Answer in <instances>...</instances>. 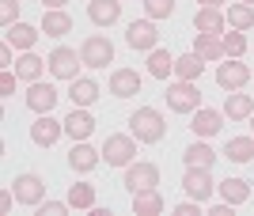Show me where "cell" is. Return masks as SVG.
<instances>
[{
  "instance_id": "obj_1",
  "label": "cell",
  "mask_w": 254,
  "mask_h": 216,
  "mask_svg": "<svg viewBox=\"0 0 254 216\" xmlns=\"http://www.w3.org/2000/svg\"><path fill=\"white\" fill-rule=\"evenodd\" d=\"M129 129H133V137L140 144H156V141H163L167 125H163V114L156 107H140V110L129 114Z\"/></svg>"
},
{
  "instance_id": "obj_2",
  "label": "cell",
  "mask_w": 254,
  "mask_h": 216,
  "mask_svg": "<svg viewBox=\"0 0 254 216\" xmlns=\"http://www.w3.org/2000/svg\"><path fill=\"white\" fill-rule=\"evenodd\" d=\"M80 57H84L87 68H106L114 61V42L106 34H87L84 46H80Z\"/></svg>"
},
{
  "instance_id": "obj_3",
  "label": "cell",
  "mask_w": 254,
  "mask_h": 216,
  "mask_svg": "<svg viewBox=\"0 0 254 216\" xmlns=\"http://www.w3.org/2000/svg\"><path fill=\"white\" fill-rule=\"evenodd\" d=\"M167 107L179 110V114H193V110L201 107V91L193 80H179V84L167 87Z\"/></svg>"
},
{
  "instance_id": "obj_4",
  "label": "cell",
  "mask_w": 254,
  "mask_h": 216,
  "mask_svg": "<svg viewBox=\"0 0 254 216\" xmlns=\"http://www.w3.org/2000/svg\"><path fill=\"white\" fill-rule=\"evenodd\" d=\"M133 156H137V144H133V137H122V133L106 137V144H103V160H106V167H129V163H133Z\"/></svg>"
},
{
  "instance_id": "obj_5",
  "label": "cell",
  "mask_w": 254,
  "mask_h": 216,
  "mask_svg": "<svg viewBox=\"0 0 254 216\" xmlns=\"http://www.w3.org/2000/svg\"><path fill=\"white\" fill-rule=\"evenodd\" d=\"M80 65H84V57H76V50H68V46H57L50 54V72L57 80H76Z\"/></svg>"
},
{
  "instance_id": "obj_6",
  "label": "cell",
  "mask_w": 254,
  "mask_h": 216,
  "mask_svg": "<svg viewBox=\"0 0 254 216\" xmlns=\"http://www.w3.org/2000/svg\"><path fill=\"white\" fill-rule=\"evenodd\" d=\"M159 186V167L156 163H129L126 167V190L137 194V190H152Z\"/></svg>"
},
{
  "instance_id": "obj_7",
  "label": "cell",
  "mask_w": 254,
  "mask_h": 216,
  "mask_svg": "<svg viewBox=\"0 0 254 216\" xmlns=\"http://www.w3.org/2000/svg\"><path fill=\"white\" fill-rule=\"evenodd\" d=\"M247 80H251V68L239 65V57H224V65L216 68V84L224 91H239V87H247Z\"/></svg>"
},
{
  "instance_id": "obj_8",
  "label": "cell",
  "mask_w": 254,
  "mask_h": 216,
  "mask_svg": "<svg viewBox=\"0 0 254 216\" xmlns=\"http://www.w3.org/2000/svg\"><path fill=\"white\" fill-rule=\"evenodd\" d=\"M11 190H15V201H19V205H42L46 201V182L38 174H19V178L11 182Z\"/></svg>"
},
{
  "instance_id": "obj_9",
  "label": "cell",
  "mask_w": 254,
  "mask_h": 216,
  "mask_svg": "<svg viewBox=\"0 0 254 216\" xmlns=\"http://www.w3.org/2000/svg\"><path fill=\"white\" fill-rule=\"evenodd\" d=\"M182 190L193 197V201H209L212 197V178H209V167H186V178H182Z\"/></svg>"
},
{
  "instance_id": "obj_10",
  "label": "cell",
  "mask_w": 254,
  "mask_h": 216,
  "mask_svg": "<svg viewBox=\"0 0 254 216\" xmlns=\"http://www.w3.org/2000/svg\"><path fill=\"white\" fill-rule=\"evenodd\" d=\"M110 95L114 99L140 95V72L137 68H114V72H110Z\"/></svg>"
},
{
  "instance_id": "obj_11",
  "label": "cell",
  "mask_w": 254,
  "mask_h": 216,
  "mask_svg": "<svg viewBox=\"0 0 254 216\" xmlns=\"http://www.w3.org/2000/svg\"><path fill=\"white\" fill-rule=\"evenodd\" d=\"M57 87L53 84H42V80H34L31 84V91H27V107L34 110V114H50L53 107H57Z\"/></svg>"
},
{
  "instance_id": "obj_12",
  "label": "cell",
  "mask_w": 254,
  "mask_h": 216,
  "mask_svg": "<svg viewBox=\"0 0 254 216\" xmlns=\"http://www.w3.org/2000/svg\"><path fill=\"white\" fill-rule=\"evenodd\" d=\"M61 133H64V121L50 118V114H38V121L31 125V141L38 144V148H50V144H57Z\"/></svg>"
},
{
  "instance_id": "obj_13",
  "label": "cell",
  "mask_w": 254,
  "mask_h": 216,
  "mask_svg": "<svg viewBox=\"0 0 254 216\" xmlns=\"http://www.w3.org/2000/svg\"><path fill=\"white\" fill-rule=\"evenodd\" d=\"M64 133H68L72 141H87V137L95 133V118L87 114V107H72V114L64 118Z\"/></svg>"
},
{
  "instance_id": "obj_14",
  "label": "cell",
  "mask_w": 254,
  "mask_h": 216,
  "mask_svg": "<svg viewBox=\"0 0 254 216\" xmlns=\"http://www.w3.org/2000/svg\"><path fill=\"white\" fill-rule=\"evenodd\" d=\"M99 163H103V152H95L91 144H72V152H68V167H72L76 174H87V171H95Z\"/></svg>"
},
{
  "instance_id": "obj_15",
  "label": "cell",
  "mask_w": 254,
  "mask_h": 216,
  "mask_svg": "<svg viewBox=\"0 0 254 216\" xmlns=\"http://www.w3.org/2000/svg\"><path fill=\"white\" fill-rule=\"evenodd\" d=\"M190 129L197 133V137H216V133L224 129V110H205V107H197V110H193Z\"/></svg>"
},
{
  "instance_id": "obj_16",
  "label": "cell",
  "mask_w": 254,
  "mask_h": 216,
  "mask_svg": "<svg viewBox=\"0 0 254 216\" xmlns=\"http://www.w3.org/2000/svg\"><path fill=\"white\" fill-rule=\"evenodd\" d=\"M156 27H152V19H140V23H129V31H126V42L133 46V50H156Z\"/></svg>"
},
{
  "instance_id": "obj_17",
  "label": "cell",
  "mask_w": 254,
  "mask_h": 216,
  "mask_svg": "<svg viewBox=\"0 0 254 216\" xmlns=\"http://www.w3.org/2000/svg\"><path fill=\"white\" fill-rule=\"evenodd\" d=\"M68 99H72V107H91L99 99V84L87 76H76V80H68Z\"/></svg>"
},
{
  "instance_id": "obj_18",
  "label": "cell",
  "mask_w": 254,
  "mask_h": 216,
  "mask_svg": "<svg viewBox=\"0 0 254 216\" xmlns=\"http://www.w3.org/2000/svg\"><path fill=\"white\" fill-rule=\"evenodd\" d=\"M193 54L205 57V61H224V34H201L197 31V38H193Z\"/></svg>"
},
{
  "instance_id": "obj_19",
  "label": "cell",
  "mask_w": 254,
  "mask_h": 216,
  "mask_svg": "<svg viewBox=\"0 0 254 216\" xmlns=\"http://www.w3.org/2000/svg\"><path fill=\"white\" fill-rule=\"evenodd\" d=\"M193 27L201 34H224V27H228V15H224L220 8H197V15H193Z\"/></svg>"
},
{
  "instance_id": "obj_20",
  "label": "cell",
  "mask_w": 254,
  "mask_h": 216,
  "mask_svg": "<svg viewBox=\"0 0 254 216\" xmlns=\"http://www.w3.org/2000/svg\"><path fill=\"white\" fill-rule=\"evenodd\" d=\"M133 213L137 216H159L163 213V194H159L156 186L152 190H137L133 194Z\"/></svg>"
},
{
  "instance_id": "obj_21",
  "label": "cell",
  "mask_w": 254,
  "mask_h": 216,
  "mask_svg": "<svg viewBox=\"0 0 254 216\" xmlns=\"http://www.w3.org/2000/svg\"><path fill=\"white\" fill-rule=\"evenodd\" d=\"M42 31L50 34V38H61V34H68V31H72L68 11H64V8H46V11H42Z\"/></svg>"
},
{
  "instance_id": "obj_22",
  "label": "cell",
  "mask_w": 254,
  "mask_h": 216,
  "mask_svg": "<svg viewBox=\"0 0 254 216\" xmlns=\"http://www.w3.org/2000/svg\"><path fill=\"white\" fill-rule=\"evenodd\" d=\"M87 15H91V23H99V27H110V23H118V15H122V4H118V0H91V4H87Z\"/></svg>"
},
{
  "instance_id": "obj_23",
  "label": "cell",
  "mask_w": 254,
  "mask_h": 216,
  "mask_svg": "<svg viewBox=\"0 0 254 216\" xmlns=\"http://www.w3.org/2000/svg\"><path fill=\"white\" fill-rule=\"evenodd\" d=\"M4 42H11L15 50H31L34 42H38V27H31V23H11L8 27V34H4Z\"/></svg>"
},
{
  "instance_id": "obj_24",
  "label": "cell",
  "mask_w": 254,
  "mask_h": 216,
  "mask_svg": "<svg viewBox=\"0 0 254 216\" xmlns=\"http://www.w3.org/2000/svg\"><path fill=\"white\" fill-rule=\"evenodd\" d=\"M224 114L232 121H243L254 114V95H235V91H228V99H224Z\"/></svg>"
},
{
  "instance_id": "obj_25",
  "label": "cell",
  "mask_w": 254,
  "mask_h": 216,
  "mask_svg": "<svg viewBox=\"0 0 254 216\" xmlns=\"http://www.w3.org/2000/svg\"><path fill=\"white\" fill-rule=\"evenodd\" d=\"M216 190H220V197L228 205H243L247 197H251V182H243V178H224Z\"/></svg>"
},
{
  "instance_id": "obj_26",
  "label": "cell",
  "mask_w": 254,
  "mask_h": 216,
  "mask_svg": "<svg viewBox=\"0 0 254 216\" xmlns=\"http://www.w3.org/2000/svg\"><path fill=\"white\" fill-rule=\"evenodd\" d=\"M46 65H50V61H42V57H34L31 50H27V54L15 61V76H19V80H31V84H34V80L46 72Z\"/></svg>"
},
{
  "instance_id": "obj_27",
  "label": "cell",
  "mask_w": 254,
  "mask_h": 216,
  "mask_svg": "<svg viewBox=\"0 0 254 216\" xmlns=\"http://www.w3.org/2000/svg\"><path fill=\"white\" fill-rule=\"evenodd\" d=\"M182 160H186V167H212V163H216V152H212L209 144L193 141L190 148L182 152Z\"/></svg>"
},
{
  "instance_id": "obj_28",
  "label": "cell",
  "mask_w": 254,
  "mask_h": 216,
  "mask_svg": "<svg viewBox=\"0 0 254 216\" xmlns=\"http://www.w3.org/2000/svg\"><path fill=\"white\" fill-rule=\"evenodd\" d=\"M201 68H205V57H197V54L175 57V76H179V80H197V76H201Z\"/></svg>"
},
{
  "instance_id": "obj_29",
  "label": "cell",
  "mask_w": 254,
  "mask_h": 216,
  "mask_svg": "<svg viewBox=\"0 0 254 216\" xmlns=\"http://www.w3.org/2000/svg\"><path fill=\"white\" fill-rule=\"evenodd\" d=\"M224 156L235 160V163H251L254 160V137H232L228 148H224Z\"/></svg>"
},
{
  "instance_id": "obj_30",
  "label": "cell",
  "mask_w": 254,
  "mask_h": 216,
  "mask_svg": "<svg viewBox=\"0 0 254 216\" xmlns=\"http://www.w3.org/2000/svg\"><path fill=\"white\" fill-rule=\"evenodd\" d=\"M148 72L156 76V80H167V76L175 72V57H171L167 50H152L148 54Z\"/></svg>"
},
{
  "instance_id": "obj_31",
  "label": "cell",
  "mask_w": 254,
  "mask_h": 216,
  "mask_svg": "<svg viewBox=\"0 0 254 216\" xmlns=\"http://www.w3.org/2000/svg\"><path fill=\"white\" fill-rule=\"evenodd\" d=\"M68 205H72V209H95V186H91V182L68 186Z\"/></svg>"
},
{
  "instance_id": "obj_32",
  "label": "cell",
  "mask_w": 254,
  "mask_h": 216,
  "mask_svg": "<svg viewBox=\"0 0 254 216\" xmlns=\"http://www.w3.org/2000/svg\"><path fill=\"white\" fill-rule=\"evenodd\" d=\"M228 23H232L235 31H247L254 23V8L251 4H232V8H228Z\"/></svg>"
},
{
  "instance_id": "obj_33",
  "label": "cell",
  "mask_w": 254,
  "mask_h": 216,
  "mask_svg": "<svg viewBox=\"0 0 254 216\" xmlns=\"http://www.w3.org/2000/svg\"><path fill=\"white\" fill-rule=\"evenodd\" d=\"M144 11H148V19H171L175 0H144Z\"/></svg>"
},
{
  "instance_id": "obj_34",
  "label": "cell",
  "mask_w": 254,
  "mask_h": 216,
  "mask_svg": "<svg viewBox=\"0 0 254 216\" xmlns=\"http://www.w3.org/2000/svg\"><path fill=\"white\" fill-rule=\"evenodd\" d=\"M224 54H228V57H243V54H247V38H243V31L224 34Z\"/></svg>"
},
{
  "instance_id": "obj_35",
  "label": "cell",
  "mask_w": 254,
  "mask_h": 216,
  "mask_svg": "<svg viewBox=\"0 0 254 216\" xmlns=\"http://www.w3.org/2000/svg\"><path fill=\"white\" fill-rule=\"evenodd\" d=\"M34 209H38V216H64L72 205L68 201H42V205H34Z\"/></svg>"
},
{
  "instance_id": "obj_36",
  "label": "cell",
  "mask_w": 254,
  "mask_h": 216,
  "mask_svg": "<svg viewBox=\"0 0 254 216\" xmlns=\"http://www.w3.org/2000/svg\"><path fill=\"white\" fill-rule=\"evenodd\" d=\"M15 15H19V0H0V23H4V27H11V23H15Z\"/></svg>"
},
{
  "instance_id": "obj_37",
  "label": "cell",
  "mask_w": 254,
  "mask_h": 216,
  "mask_svg": "<svg viewBox=\"0 0 254 216\" xmlns=\"http://www.w3.org/2000/svg\"><path fill=\"white\" fill-rule=\"evenodd\" d=\"M15 80H19V76L11 72V68H4V72H0V95H11V91H15Z\"/></svg>"
},
{
  "instance_id": "obj_38",
  "label": "cell",
  "mask_w": 254,
  "mask_h": 216,
  "mask_svg": "<svg viewBox=\"0 0 254 216\" xmlns=\"http://www.w3.org/2000/svg\"><path fill=\"white\" fill-rule=\"evenodd\" d=\"M175 216H201V201H182V205H175Z\"/></svg>"
},
{
  "instance_id": "obj_39",
  "label": "cell",
  "mask_w": 254,
  "mask_h": 216,
  "mask_svg": "<svg viewBox=\"0 0 254 216\" xmlns=\"http://www.w3.org/2000/svg\"><path fill=\"white\" fill-rule=\"evenodd\" d=\"M11 201H15V190H4V194H0V209L11 213Z\"/></svg>"
},
{
  "instance_id": "obj_40",
  "label": "cell",
  "mask_w": 254,
  "mask_h": 216,
  "mask_svg": "<svg viewBox=\"0 0 254 216\" xmlns=\"http://www.w3.org/2000/svg\"><path fill=\"white\" fill-rule=\"evenodd\" d=\"M0 65H4V68L11 65V42H4V46H0Z\"/></svg>"
},
{
  "instance_id": "obj_41",
  "label": "cell",
  "mask_w": 254,
  "mask_h": 216,
  "mask_svg": "<svg viewBox=\"0 0 254 216\" xmlns=\"http://www.w3.org/2000/svg\"><path fill=\"white\" fill-rule=\"evenodd\" d=\"M232 209H235V205H228V201H224V205H212L209 216H232Z\"/></svg>"
},
{
  "instance_id": "obj_42",
  "label": "cell",
  "mask_w": 254,
  "mask_h": 216,
  "mask_svg": "<svg viewBox=\"0 0 254 216\" xmlns=\"http://www.w3.org/2000/svg\"><path fill=\"white\" fill-rule=\"evenodd\" d=\"M197 4H201V8H220L224 0H197Z\"/></svg>"
},
{
  "instance_id": "obj_43",
  "label": "cell",
  "mask_w": 254,
  "mask_h": 216,
  "mask_svg": "<svg viewBox=\"0 0 254 216\" xmlns=\"http://www.w3.org/2000/svg\"><path fill=\"white\" fill-rule=\"evenodd\" d=\"M46 8H64V4H68V0H42Z\"/></svg>"
},
{
  "instance_id": "obj_44",
  "label": "cell",
  "mask_w": 254,
  "mask_h": 216,
  "mask_svg": "<svg viewBox=\"0 0 254 216\" xmlns=\"http://www.w3.org/2000/svg\"><path fill=\"white\" fill-rule=\"evenodd\" d=\"M251 133H254V114H251Z\"/></svg>"
},
{
  "instance_id": "obj_45",
  "label": "cell",
  "mask_w": 254,
  "mask_h": 216,
  "mask_svg": "<svg viewBox=\"0 0 254 216\" xmlns=\"http://www.w3.org/2000/svg\"><path fill=\"white\" fill-rule=\"evenodd\" d=\"M243 4H251V8H254V0H243Z\"/></svg>"
}]
</instances>
